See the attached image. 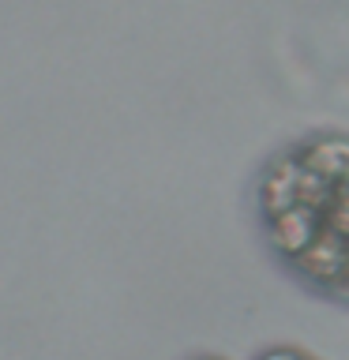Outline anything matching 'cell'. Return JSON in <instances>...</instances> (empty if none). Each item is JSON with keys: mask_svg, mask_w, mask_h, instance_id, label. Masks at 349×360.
Masks as SVG:
<instances>
[{"mask_svg": "<svg viewBox=\"0 0 349 360\" xmlns=\"http://www.w3.org/2000/svg\"><path fill=\"white\" fill-rule=\"evenodd\" d=\"M255 218L274 259L334 304H349V135L289 143L259 169Z\"/></svg>", "mask_w": 349, "mask_h": 360, "instance_id": "cell-1", "label": "cell"}, {"mask_svg": "<svg viewBox=\"0 0 349 360\" xmlns=\"http://www.w3.org/2000/svg\"><path fill=\"white\" fill-rule=\"evenodd\" d=\"M259 360H312V356L300 353V349H270V353H263Z\"/></svg>", "mask_w": 349, "mask_h": 360, "instance_id": "cell-2", "label": "cell"}, {"mask_svg": "<svg viewBox=\"0 0 349 360\" xmlns=\"http://www.w3.org/2000/svg\"><path fill=\"white\" fill-rule=\"evenodd\" d=\"M199 360H218V356H199Z\"/></svg>", "mask_w": 349, "mask_h": 360, "instance_id": "cell-3", "label": "cell"}]
</instances>
